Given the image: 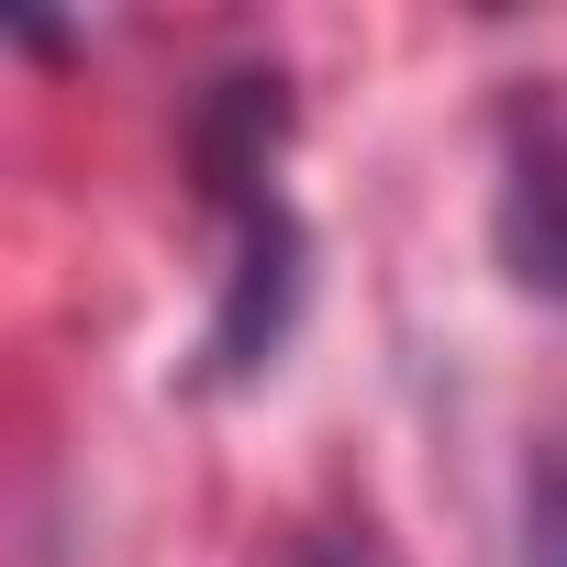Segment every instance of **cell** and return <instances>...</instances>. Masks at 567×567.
<instances>
[{"label":"cell","mask_w":567,"mask_h":567,"mask_svg":"<svg viewBox=\"0 0 567 567\" xmlns=\"http://www.w3.org/2000/svg\"><path fill=\"white\" fill-rule=\"evenodd\" d=\"M290 323H301V223L278 212V189H267V200L234 212V278H223V312H212V346H200L212 379L234 390V379L278 368Z\"/></svg>","instance_id":"1"},{"label":"cell","mask_w":567,"mask_h":567,"mask_svg":"<svg viewBox=\"0 0 567 567\" xmlns=\"http://www.w3.org/2000/svg\"><path fill=\"white\" fill-rule=\"evenodd\" d=\"M489 234H501V267L523 278V290L567 301V123H556V112L512 134V156H501V212H489Z\"/></svg>","instance_id":"2"},{"label":"cell","mask_w":567,"mask_h":567,"mask_svg":"<svg viewBox=\"0 0 567 567\" xmlns=\"http://www.w3.org/2000/svg\"><path fill=\"white\" fill-rule=\"evenodd\" d=\"M523 567H567V434H545L523 478Z\"/></svg>","instance_id":"3"},{"label":"cell","mask_w":567,"mask_h":567,"mask_svg":"<svg viewBox=\"0 0 567 567\" xmlns=\"http://www.w3.org/2000/svg\"><path fill=\"white\" fill-rule=\"evenodd\" d=\"M312 567H346V556H312Z\"/></svg>","instance_id":"4"}]
</instances>
